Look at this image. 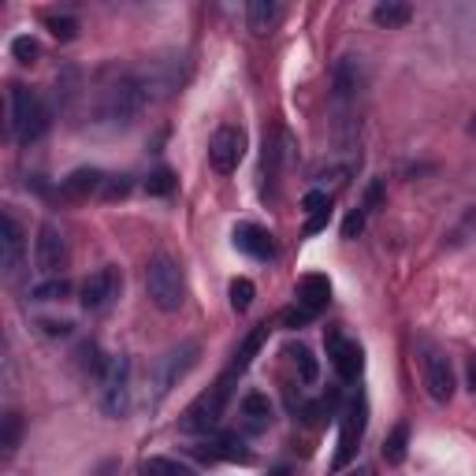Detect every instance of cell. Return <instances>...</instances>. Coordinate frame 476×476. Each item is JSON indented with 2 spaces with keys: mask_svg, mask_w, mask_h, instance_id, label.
Listing matches in <instances>:
<instances>
[{
  "mask_svg": "<svg viewBox=\"0 0 476 476\" xmlns=\"http://www.w3.org/2000/svg\"><path fill=\"white\" fill-rule=\"evenodd\" d=\"M197 353H202V346L193 339H183L179 346H168L161 357H156L153 369H149V406H161L179 387V380L197 365Z\"/></svg>",
  "mask_w": 476,
  "mask_h": 476,
  "instance_id": "3957f363",
  "label": "cell"
},
{
  "mask_svg": "<svg viewBox=\"0 0 476 476\" xmlns=\"http://www.w3.org/2000/svg\"><path fill=\"white\" fill-rule=\"evenodd\" d=\"M23 227L12 213H5V220H0V268H5V275H15L19 272V261H23Z\"/></svg>",
  "mask_w": 476,
  "mask_h": 476,
  "instance_id": "9a60e30c",
  "label": "cell"
},
{
  "mask_svg": "<svg viewBox=\"0 0 476 476\" xmlns=\"http://www.w3.org/2000/svg\"><path fill=\"white\" fill-rule=\"evenodd\" d=\"M175 190V175L168 172V168H156L149 179H145V193H153V197H168Z\"/></svg>",
  "mask_w": 476,
  "mask_h": 476,
  "instance_id": "f1b7e54d",
  "label": "cell"
},
{
  "mask_svg": "<svg viewBox=\"0 0 476 476\" xmlns=\"http://www.w3.org/2000/svg\"><path fill=\"white\" fill-rule=\"evenodd\" d=\"M246 156V134L238 127H220L209 142V164L220 172V175H231Z\"/></svg>",
  "mask_w": 476,
  "mask_h": 476,
  "instance_id": "30bf717a",
  "label": "cell"
},
{
  "mask_svg": "<svg viewBox=\"0 0 476 476\" xmlns=\"http://www.w3.org/2000/svg\"><path fill=\"white\" fill-rule=\"evenodd\" d=\"M410 19H413V8L402 5V0H387V5H376V8H372V23L383 26V30H399V26H406Z\"/></svg>",
  "mask_w": 476,
  "mask_h": 476,
  "instance_id": "44dd1931",
  "label": "cell"
},
{
  "mask_svg": "<svg viewBox=\"0 0 476 476\" xmlns=\"http://www.w3.org/2000/svg\"><path fill=\"white\" fill-rule=\"evenodd\" d=\"M101 183H104V175L97 168H78L64 179V193L67 197H90L94 190H101Z\"/></svg>",
  "mask_w": 476,
  "mask_h": 476,
  "instance_id": "7402d4cb",
  "label": "cell"
},
{
  "mask_svg": "<svg viewBox=\"0 0 476 476\" xmlns=\"http://www.w3.org/2000/svg\"><path fill=\"white\" fill-rule=\"evenodd\" d=\"M264 339H268V324H257L246 339H243V346H238L234 350V362H231V369L227 372H234V376H243L246 369H250V362H253V357H257V350L264 346Z\"/></svg>",
  "mask_w": 476,
  "mask_h": 476,
  "instance_id": "ffe728a7",
  "label": "cell"
},
{
  "mask_svg": "<svg viewBox=\"0 0 476 476\" xmlns=\"http://www.w3.org/2000/svg\"><path fill=\"white\" fill-rule=\"evenodd\" d=\"M19 435H23V417H19V413H8V417H5V428H0V451L15 454Z\"/></svg>",
  "mask_w": 476,
  "mask_h": 476,
  "instance_id": "4316f807",
  "label": "cell"
},
{
  "mask_svg": "<svg viewBox=\"0 0 476 476\" xmlns=\"http://www.w3.org/2000/svg\"><path fill=\"white\" fill-rule=\"evenodd\" d=\"M142 476H193L186 465H179V461H172V458H149L145 465H142Z\"/></svg>",
  "mask_w": 476,
  "mask_h": 476,
  "instance_id": "484cf974",
  "label": "cell"
},
{
  "mask_svg": "<svg viewBox=\"0 0 476 476\" xmlns=\"http://www.w3.org/2000/svg\"><path fill=\"white\" fill-rule=\"evenodd\" d=\"M115 298H119V272L115 268H101L83 283V298H78V302H83L86 312H104Z\"/></svg>",
  "mask_w": 476,
  "mask_h": 476,
  "instance_id": "7c38bea8",
  "label": "cell"
},
{
  "mask_svg": "<svg viewBox=\"0 0 476 476\" xmlns=\"http://www.w3.org/2000/svg\"><path fill=\"white\" fill-rule=\"evenodd\" d=\"M193 454L202 461H250V451H243V443L234 435H223V440H209V443H197Z\"/></svg>",
  "mask_w": 476,
  "mask_h": 476,
  "instance_id": "ac0fdd59",
  "label": "cell"
},
{
  "mask_svg": "<svg viewBox=\"0 0 476 476\" xmlns=\"http://www.w3.org/2000/svg\"><path fill=\"white\" fill-rule=\"evenodd\" d=\"M309 321H316V316H312L309 309H302V305H291V309L283 312V324H287L291 332H294V328H305Z\"/></svg>",
  "mask_w": 476,
  "mask_h": 476,
  "instance_id": "836d02e7",
  "label": "cell"
},
{
  "mask_svg": "<svg viewBox=\"0 0 476 476\" xmlns=\"http://www.w3.org/2000/svg\"><path fill=\"white\" fill-rule=\"evenodd\" d=\"M101 410L108 417H127L131 410V357L112 353L101 369Z\"/></svg>",
  "mask_w": 476,
  "mask_h": 476,
  "instance_id": "52a82bcc",
  "label": "cell"
},
{
  "mask_svg": "<svg viewBox=\"0 0 476 476\" xmlns=\"http://www.w3.org/2000/svg\"><path fill=\"white\" fill-rule=\"evenodd\" d=\"M234 250H243L250 253L253 261H272L275 257V243H272V234L257 223H238L234 227Z\"/></svg>",
  "mask_w": 476,
  "mask_h": 476,
  "instance_id": "2e32d148",
  "label": "cell"
},
{
  "mask_svg": "<svg viewBox=\"0 0 476 476\" xmlns=\"http://www.w3.org/2000/svg\"><path fill=\"white\" fill-rule=\"evenodd\" d=\"M49 30H53V37H60V42H71V37L78 34V19H71V15H53V19H49Z\"/></svg>",
  "mask_w": 476,
  "mask_h": 476,
  "instance_id": "4dcf8cb0",
  "label": "cell"
},
{
  "mask_svg": "<svg viewBox=\"0 0 476 476\" xmlns=\"http://www.w3.org/2000/svg\"><path fill=\"white\" fill-rule=\"evenodd\" d=\"M369 410H365V399H353L350 402V410L342 413V431H339V451H335V458H332V472H342L350 461H353V454H357V443H362V435H365V417Z\"/></svg>",
  "mask_w": 476,
  "mask_h": 476,
  "instance_id": "9c48e42d",
  "label": "cell"
},
{
  "mask_svg": "<svg viewBox=\"0 0 476 476\" xmlns=\"http://www.w3.org/2000/svg\"><path fill=\"white\" fill-rule=\"evenodd\" d=\"M324 346H328V357H332V365H335V372H339L342 383H353L357 376H362V365H365L362 362V346L350 342L339 328H328Z\"/></svg>",
  "mask_w": 476,
  "mask_h": 476,
  "instance_id": "8fae6325",
  "label": "cell"
},
{
  "mask_svg": "<svg viewBox=\"0 0 476 476\" xmlns=\"http://www.w3.org/2000/svg\"><path fill=\"white\" fill-rule=\"evenodd\" d=\"M37 53H42V49H37L34 37H15V42H12V56H15L19 64H34Z\"/></svg>",
  "mask_w": 476,
  "mask_h": 476,
  "instance_id": "1f68e13d",
  "label": "cell"
},
{
  "mask_svg": "<svg viewBox=\"0 0 476 476\" xmlns=\"http://www.w3.org/2000/svg\"><path fill=\"white\" fill-rule=\"evenodd\" d=\"M302 213H305L309 220L332 213V193H328V190H309V193L302 197Z\"/></svg>",
  "mask_w": 476,
  "mask_h": 476,
  "instance_id": "83f0119b",
  "label": "cell"
},
{
  "mask_svg": "<svg viewBox=\"0 0 476 476\" xmlns=\"http://www.w3.org/2000/svg\"><path fill=\"white\" fill-rule=\"evenodd\" d=\"M67 294H71V283L64 280V275H53V280L34 283V291H30L34 302H64Z\"/></svg>",
  "mask_w": 476,
  "mask_h": 476,
  "instance_id": "cb8c5ba5",
  "label": "cell"
},
{
  "mask_svg": "<svg viewBox=\"0 0 476 476\" xmlns=\"http://www.w3.org/2000/svg\"><path fill=\"white\" fill-rule=\"evenodd\" d=\"M71 253H67V238L60 234L56 223H42V231H37V243H34V264L37 272L45 275V280H53V275H64Z\"/></svg>",
  "mask_w": 476,
  "mask_h": 476,
  "instance_id": "ba28073f",
  "label": "cell"
},
{
  "mask_svg": "<svg viewBox=\"0 0 476 476\" xmlns=\"http://www.w3.org/2000/svg\"><path fill=\"white\" fill-rule=\"evenodd\" d=\"M238 428H243L246 435H264L272 428V402H268V394L250 391L246 399L238 402Z\"/></svg>",
  "mask_w": 476,
  "mask_h": 476,
  "instance_id": "5bb4252c",
  "label": "cell"
},
{
  "mask_svg": "<svg viewBox=\"0 0 476 476\" xmlns=\"http://www.w3.org/2000/svg\"><path fill=\"white\" fill-rule=\"evenodd\" d=\"M253 294H257V291H253L250 280H234V283H231V309H234V312H246V309L253 305Z\"/></svg>",
  "mask_w": 476,
  "mask_h": 476,
  "instance_id": "f546056e",
  "label": "cell"
},
{
  "mask_svg": "<svg viewBox=\"0 0 476 476\" xmlns=\"http://www.w3.org/2000/svg\"><path fill=\"white\" fill-rule=\"evenodd\" d=\"M406 443H410V428L399 424V428L387 435V443H383V461H387V465H402V461H406Z\"/></svg>",
  "mask_w": 476,
  "mask_h": 476,
  "instance_id": "603a6c76",
  "label": "cell"
},
{
  "mask_svg": "<svg viewBox=\"0 0 476 476\" xmlns=\"http://www.w3.org/2000/svg\"><path fill=\"white\" fill-rule=\"evenodd\" d=\"M283 19V5H275V0H250V8H246V23L257 37L272 34L275 26H280Z\"/></svg>",
  "mask_w": 476,
  "mask_h": 476,
  "instance_id": "d6986e66",
  "label": "cell"
},
{
  "mask_svg": "<svg viewBox=\"0 0 476 476\" xmlns=\"http://www.w3.org/2000/svg\"><path fill=\"white\" fill-rule=\"evenodd\" d=\"M149 97L138 83V74H119L101 90V104H97V115L101 124L112 127V131H127L138 124V115L145 112Z\"/></svg>",
  "mask_w": 476,
  "mask_h": 476,
  "instance_id": "7a4b0ae2",
  "label": "cell"
},
{
  "mask_svg": "<svg viewBox=\"0 0 476 476\" xmlns=\"http://www.w3.org/2000/svg\"><path fill=\"white\" fill-rule=\"evenodd\" d=\"M469 134H476V115H472V124H469Z\"/></svg>",
  "mask_w": 476,
  "mask_h": 476,
  "instance_id": "74e56055",
  "label": "cell"
},
{
  "mask_svg": "<svg viewBox=\"0 0 476 476\" xmlns=\"http://www.w3.org/2000/svg\"><path fill=\"white\" fill-rule=\"evenodd\" d=\"M380 197H383V183L376 179V183H369V190H365V202H362V209H365V213H376Z\"/></svg>",
  "mask_w": 476,
  "mask_h": 476,
  "instance_id": "e575fe53",
  "label": "cell"
},
{
  "mask_svg": "<svg viewBox=\"0 0 476 476\" xmlns=\"http://www.w3.org/2000/svg\"><path fill=\"white\" fill-rule=\"evenodd\" d=\"M231 383H234V372H223L216 380V387H209L205 394H197V399L190 402V410L183 413L179 428L183 431H213L220 424L227 402H231Z\"/></svg>",
  "mask_w": 476,
  "mask_h": 476,
  "instance_id": "8992f818",
  "label": "cell"
},
{
  "mask_svg": "<svg viewBox=\"0 0 476 476\" xmlns=\"http://www.w3.org/2000/svg\"><path fill=\"white\" fill-rule=\"evenodd\" d=\"M332 302V283H328V275H302L298 280V305L309 309L312 316H321Z\"/></svg>",
  "mask_w": 476,
  "mask_h": 476,
  "instance_id": "e0dca14e",
  "label": "cell"
},
{
  "mask_svg": "<svg viewBox=\"0 0 476 476\" xmlns=\"http://www.w3.org/2000/svg\"><path fill=\"white\" fill-rule=\"evenodd\" d=\"M8 127H12V134H15V142L19 145H30V142H37L45 131H49V108H45V101L37 97L34 90H26V86H12L8 90Z\"/></svg>",
  "mask_w": 476,
  "mask_h": 476,
  "instance_id": "5b68a950",
  "label": "cell"
},
{
  "mask_svg": "<svg viewBox=\"0 0 476 476\" xmlns=\"http://www.w3.org/2000/svg\"><path fill=\"white\" fill-rule=\"evenodd\" d=\"M350 476H372V472H369V469H353Z\"/></svg>",
  "mask_w": 476,
  "mask_h": 476,
  "instance_id": "8d00e7d4",
  "label": "cell"
},
{
  "mask_svg": "<svg viewBox=\"0 0 476 476\" xmlns=\"http://www.w3.org/2000/svg\"><path fill=\"white\" fill-rule=\"evenodd\" d=\"M291 362H294V369H298V376H302V383H316V376H321V365H316V357H312V350L309 346H291Z\"/></svg>",
  "mask_w": 476,
  "mask_h": 476,
  "instance_id": "d4e9b609",
  "label": "cell"
},
{
  "mask_svg": "<svg viewBox=\"0 0 476 476\" xmlns=\"http://www.w3.org/2000/svg\"><path fill=\"white\" fill-rule=\"evenodd\" d=\"M145 294L161 312H179L183 309L186 280H183V268H179L175 257H168V253L149 257V264H145Z\"/></svg>",
  "mask_w": 476,
  "mask_h": 476,
  "instance_id": "277c9868",
  "label": "cell"
},
{
  "mask_svg": "<svg viewBox=\"0 0 476 476\" xmlns=\"http://www.w3.org/2000/svg\"><path fill=\"white\" fill-rule=\"evenodd\" d=\"M424 387L435 402H451L454 394V369L440 350H424Z\"/></svg>",
  "mask_w": 476,
  "mask_h": 476,
  "instance_id": "4fadbf2b",
  "label": "cell"
},
{
  "mask_svg": "<svg viewBox=\"0 0 476 476\" xmlns=\"http://www.w3.org/2000/svg\"><path fill=\"white\" fill-rule=\"evenodd\" d=\"M365 64L362 56H339L332 67V119H335V138L342 149H350L357 142V104H362L365 94Z\"/></svg>",
  "mask_w": 476,
  "mask_h": 476,
  "instance_id": "6da1fadb",
  "label": "cell"
},
{
  "mask_svg": "<svg viewBox=\"0 0 476 476\" xmlns=\"http://www.w3.org/2000/svg\"><path fill=\"white\" fill-rule=\"evenodd\" d=\"M469 383H472V387H469V391H476V362H472V365H469Z\"/></svg>",
  "mask_w": 476,
  "mask_h": 476,
  "instance_id": "d590c367",
  "label": "cell"
},
{
  "mask_svg": "<svg viewBox=\"0 0 476 476\" xmlns=\"http://www.w3.org/2000/svg\"><path fill=\"white\" fill-rule=\"evenodd\" d=\"M365 220H369L365 209H353V213L346 216V223H342V238H357V234L365 231Z\"/></svg>",
  "mask_w": 476,
  "mask_h": 476,
  "instance_id": "d6a6232c",
  "label": "cell"
}]
</instances>
